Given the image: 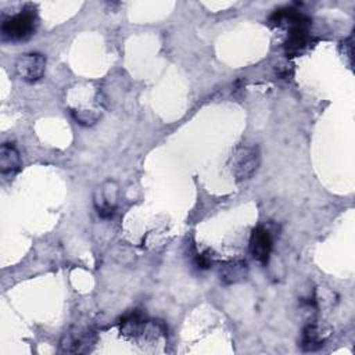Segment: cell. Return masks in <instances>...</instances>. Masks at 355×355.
<instances>
[{"label":"cell","instance_id":"1","mask_svg":"<svg viewBox=\"0 0 355 355\" xmlns=\"http://www.w3.org/2000/svg\"><path fill=\"white\" fill-rule=\"evenodd\" d=\"M37 26V15L33 8H25L21 12L7 18L1 24L3 40L21 42L31 37Z\"/></svg>","mask_w":355,"mask_h":355},{"label":"cell","instance_id":"2","mask_svg":"<svg viewBox=\"0 0 355 355\" xmlns=\"http://www.w3.org/2000/svg\"><path fill=\"white\" fill-rule=\"evenodd\" d=\"M259 166V150L254 144H241L232 157V172L237 182L250 179Z\"/></svg>","mask_w":355,"mask_h":355},{"label":"cell","instance_id":"3","mask_svg":"<svg viewBox=\"0 0 355 355\" xmlns=\"http://www.w3.org/2000/svg\"><path fill=\"white\" fill-rule=\"evenodd\" d=\"M46 68V58L43 54L39 53H28L21 55L15 62L17 73L24 79L25 82H36L39 80Z\"/></svg>","mask_w":355,"mask_h":355},{"label":"cell","instance_id":"4","mask_svg":"<svg viewBox=\"0 0 355 355\" xmlns=\"http://www.w3.org/2000/svg\"><path fill=\"white\" fill-rule=\"evenodd\" d=\"M116 197L118 189L114 182L108 180L98 187L94 196V205L101 218H111L114 215L116 208Z\"/></svg>","mask_w":355,"mask_h":355},{"label":"cell","instance_id":"5","mask_svg":"<svg viewBox=\"0 0 355 355\" xmlns=\"http://www.w3.org/2000/svg\"><path fill=\"white\" fill-rule=\"evenodd\" d=\"M270 250H272V239L269 232L262 226L255 227L250 239V251L252 257L257 261L266 263L270 255Z\"/></svg>","mask_w":355,"mask_h":355},{"label":"cell","instance_id":"6","mask_svg":"<svg viewBox=\"0 0 355 355\" xmlns=\"http://www.w3.org/2000/svg\"><path fill=\"white\" fill-rule=\"evenodd\" d=\"M309 24L308 21L300 22V24H294L290 26V32H288V37L286 42V53L288 55H295L298 54L302 49L306 47L309 36H308V31L306 26Z\"/></svg>","mask_w":355,"mask_h":355},{"label":"cell","instance_id":"7","mask_svg":"<svg viewBox=\"0 0 355 355\" xmlns=\"http://www.w3.org/2000/svg\"><path fill=\"white\" fill-rule=\"evenodd\" d=\"M21 169V157L14 146L4 143L0 147V172L3 176H14Z\"/></svg>","mask_w":355,"mask_h":355},{"label":"cell","instance_id":"8","mask_svg":"<svg viewBox=\"0 0 355 355\" xmlns=\"http://www.w3.org/2000/svg\"><path fill=\"white\" fill-rule=\"evenodd\" d=\"M322 343L323 341L319 337V331H318L316 326L308 324L302 331V343H301L302 348L306 351H315L323 345Z\"/></svg>","mask_w":355,"mask_h":355},{"label":"cell","instance_id":"9","mask_svg":"<svg viewBox=\"0 0 355 355\" xmlns=\"http://www.w3.org/2000/svg\"><path fill=\"white\" fill-rule=\"evenodd\" d=\"M245 262H232L226 266V270L222 273L223 280L226 282H236L245 275Z\"/></svg>","mask_w":355,"mask_h":355},{"label":"cell","instance_id":"10","mask_svg":"<svg viewBox=\"0 0 355 355\" xmlns=\"http://www.w3.org/2000/svg\"><path fill=\"white\" fill-rule=\"evenodd\" d=\"M196 263H197V266L198 268H201V269H207V268H209V265H211V261H209V258H207L204 254H198L197 255V258H196Z\"/></svg>","mask_w":355,"mask_h":355}]
</instances>
